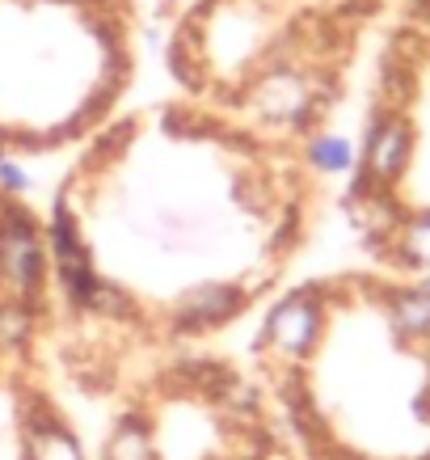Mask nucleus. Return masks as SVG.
<instances>
[{
  "mask_svg": "<svg viewBox=\"0 0 430 460\" xmlns=\"http://www.w3.org/2000/svg\"><path fill=\"white\" fill-rule=\"evenodd\" d=\"M26 419V447H22V460H84L76 435L59 422V414L47 402H30V410H22Z\"/></svg>",
  "mask_w": 430,
  "mask_h": 460,
  "instance_id": "6",
  "label": "nucleus"
},
{
  "mask_svg": "<svg viewBox=\"0 0 430 460\" xmlns=\"http://www.w3.org/2000/svg\"><path fill=\"white\" fill-rule=\"evenodd\" d=\"M317 136L190 93L127 106L76 148L51 199L47 250L68 313L93 283L169 317L186 292L233 283L258 305L317 216Z\"/></svg>",
  "mask_w": 430,
  "mask_h": 460,
  "instance_id": "1",
  "label": "nucleus"
},
{
  "mask_svg": "<svg viewBox=\"0 0 430 460\" xmlns=\"http://www.w3.org/2000/svg\"><path fill=\"white\" fill-rule=\"evenodd\" d=\"M397 0H178L156 34L173 89L262 123L329 131Z\"/></svg>",
  "mask_w": 430,
  "mask_h": 460,
  "instance_id": "2",
  "label": "nucleus"
},
{
  "mask_svg": "<svg viewBox=\"0 0 430 460\" xmlns=\"http://www.w3.org/2000/svg\"><path fill=\"white\" fill-rule=\"evenodd\" d=\"M153 42L144 0H0V165L84 148L131 106Z\"/></svg>",
  "mask_w": 430,
  "mask_h": 460,
  "instance_id": "3",
  "label": "nucleus"
},
{
  "mask_svg": "<svg viewBox=\"0 0 430 460\" xmlns=\"http://www.w3.org/2000/svg\"><path fill=\"white\" fill-rule=\"evenodd\" d=\"M347 220L384 270H430V0H397L355 76Z\"/></svg>",
  "mask_w": 430,
  "mask_h": 460,
  "instance_id": "4",
  "label": "nucleus"
},
{
  "mask_svg": "<svg viewBox=\"0 0 430 460\" xmlns=\"http://www.w3.org/2000/svg\"><path fill=\"white\" fill-rule=\"evenodd\" d=\"M417 410H422V422L430 427V380H426V393H422V402H417Z\"/></svg>",
  "mask_w": 430,
  "mask_h": 460,
  "instance_id": "8",
  "label": "nucleus"
},
{
  "mask_svg": "<svg viewBox=\"0 0 430 460\" xmlns=\"http://www.w3.org/2000/svg\"><path fill=\"white\" fill-rule=\"evenodd\" d=\"M320 334H325V305L312 283H300L270 305L258 330V347L283 367H304L320 350Z\"/></svg>",
  "mask_w": 430,
  "mask_h": 460,
  "instance_id": "5",
  "label": "nucleus"
},
{
  "mask_svg": "<svg viewBox=\"0 0 430 460\" xmlns=\"http://www.w3.org/2000/svg\"><path fill=\"white\" fill-rule=\"evenodd\" d=\"M329 460H355V456H347V452H329Z\"/></svg>",
  "mask_w": 430,
  "mask_h": 460,
  "instance_id": "9",
  "label": "nucleus"
},
{
  "mask_svg": "<svg viewBox=\"0 0 430 460\" xmlns=\"http://www.w3.org/2000/svg\"><path fill=\"white\" fill-rule=\"evenodd\" d=\"M106 460H161L156 456V435L153 422L144 414H127L114 435L106 439Z\"/></svg>",
  "mask_w": 430,
  "mask_h": 460,
  "instance_id": "7",
  "label": "nucleus"
}]
</instances>
